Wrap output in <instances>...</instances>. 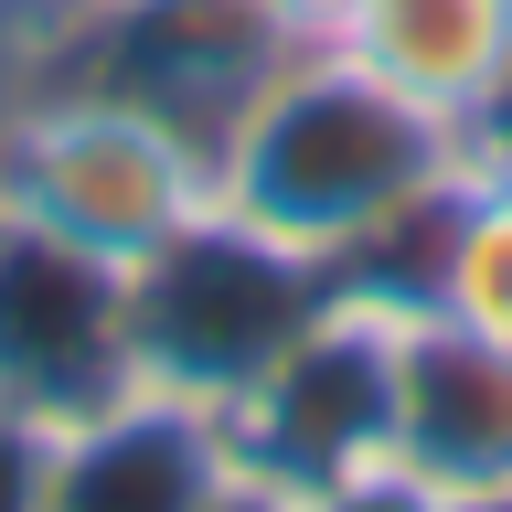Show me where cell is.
<instances>
[{"label":"cell","instance_id":"obj_1","mask_svg":"<svg viewBox=\"0 0 512 512\" xmlns=\"http://www.w3.org/2000/svg\"><path fill=\"white\" fill-rule=\"evenodd\" d=\"M459 160H470V139L448 118L395 96L342 43H299L267 75V96L224 128L214 192H224V214L256 224L267 246L352 278V267H395L416 246V224L438 214Z\"/></svg>","mask_w":512,"mask_h":512},{"label":"cell","instance_id":"obj_2","mask_svg":"<svg viewBox=\"0 0 512 512\" xmlns=\"http://www.w3.org/2000/svg\"><path fill=\"white\" fill-rule=\"evenodd\" d=\"M214 150L171 128L139 96L75 86V75H11L0 86V214L96 256V267H139L171 235L214 214Z\"/></svg>","mask_w":512,"mask_h":512},{"label":"cell","instance_id":"obj_3","mask_svg":"<svg viewBox=\"0 0 512 512\" xmlns=\"http://www.w3.org/2000/svg\"><path fill=\"white\" fill-rule=\"evenodd\" d=\"M331 299V267L267 246L256 224L214 214L171 235L160 256H139L118 278V320H128V374L150 395H192V406H235L267 363L288 352V331Z\"/></svg>","mask_w":512,"mask_h":512},{"label":"cell","instance_id":"obj_4","mask_svg":"<svg viewBox=\"0 0 512 512\" xmlns=\"http://www.w3.org/2000/svg\"><path fill=\"white\" fill-rule=\"evenodd\" d=\"M395 320H406V278L384 267L331 278V299L288 331V352L224 406L235 459L278 491H320L363 459H395Z\"/></svg>","mask_w":512,"mask_h":512},{"label":"cell","instance_id":"obj_5","mask_svg":"<svg viewBox=\"0 0 512 512\" xmlns=\"http://www.w3.org/2000/svg\"><path fill=\"white\" fill-rule=\"evenodd\" d=\"M288 54H299V32L267 0H107L22 75H75V86L139 96L171 128H192L203 150H224V128L267 96V75Z\"/></svg>","mask_w":512,"mask_h":512},{"label":"cell","instance_id":"obj_6","mask_svg":"<svg viewBox=\"0 0 512 512\" xmlns=\"http://www.w3.org/2000/svg\"><path fill=\"white\" fill-rule=\"evenodd\" d=\"M128 320H118V267L32 235L0 214V406L75 427V416L128 395Z\"/></svg>","mask_w":512,"mask_h":512},{"label":"cell","instance_id":"obj_7","mask_svg":"<svg viewBox=\"0 0 512 512\" xmlns=\"http://www.w3.org/2000/svg\"><path fill=\"white\" fill-rule=\"evenodd\" d=\"M395 459L438 502L512 491V352L406 288L395 320Z\"/></svg>","mask_w":512,"mask_h":512},{"label":"cell","instance_id":"obj_8","mask_svg":"<svg viewBox=\"0 0 512 512\" xmlns=\"http://www.w3.org/2000/svg\"><path fill=\"white\" fill-rule=\"evenodd\" d=\"M224 480H235V438H224V416L192 406V395H150V384H128L118 406L54 427L32 512H214Z\"/></svg>","mask_w":512,"mask_h":512},{"label":"cell","instance_id":"obj_9","mask_svg":"<svg viewBox=\"0 0 512 512\" xmlns=\"http://www.w3.org/2000/svg\"><path fill=\"white\" fill-rule=\"evenodd\" d=\"M342 54L470 139L512 75V0H363Z\"/></svg>","mask_w":512,"mask_h":512},{"label":"cell","instance_id":"obj_10","mask_svg":"<svg viewBox=\"0 0 512 512\" xmlns=\"http://www.w3.org/2000/svg\"><path fill=\"white\" fill-rule=\"evenodd\" d=\"M384 278H406L416 299H438L448 320L512 352V160H459V182L438 192V214Z\"/></svg>","mask_w":512,"mask_h":512},{"label":"cell","instance_id":"obj_11","mask_svg":"<svg viewBox=\"0 0 512 512\" xmlns=\"http://www.w3.org/2000/svg\"><path fill=\"white\" fill-rule=\"evenodd\" d=\"M299 512H448V502L406 470V459H363V470H342V480H320V491H299Z\"/></svg>","mask_w":512,"mask_h":512},{"label":"cell","instance_id":"obj_12","mask_svg":"<svg viewBox=\"0 0 512 512\" xmlns=\"http://www.w3.org/2000/svg\"><path fill=\"white\" fill-rule=\"evenodd\" d=\"M107 0H0V75H22V64H43L75 22H96Z\"/></svg>","mask_w":512,"mask_h":512},{"label":"cell","instance_id":"obj_13","mask_svg":"<svg viewBox=\"0 0 512 512\" xmlns=\"http://www.w3.org/2000/svg\"><path fill=\"white\" fill-rule=\"evenodd\" d=\"M43 448H54L43 416L0 406V512H32V491H43Z\"/></svg>","mask_w":512,"mask_h":512},{"label":"cell","instance_id":"obj_14","mask_svg":"<svg viewBox=\"0 0 512 512\" xmlns=\"http://www.w3.org/2000/svg\"><path fill=\"white\" fill-rule=\"evenodd\" d=\"M267 11H278V22L299 32V43H342V32H352V11H363V0H267Z\"/></svg>","mask_w":512,"mask_h":512},{"label":"cell","instance_id":"obj_15","mask_svg":"<svg viewBox=\"0 0 512 512\" xmlns=\"http://www.w3.org/2000/svg\"><path fill=\"white\" fill-rule=\"evenodd\" d=\"M214 512H299V491H278V480H256L246 459H235V480L214 491Z\"/></svg>","mask_w":512,"mask_h":512},{"label":"cell","instance_id":"obj_16","mask_svg":"<svg viewBox=\"0 0 512 512\" xmlns=\"http://www.w3.org/2000/svg\"><path fill=\"white\" fill-rule=\"evenodd\" d=\"M448 512H512V491H480V502H448Z\"/></svg>","mask_w":512,"mask_h":512}]
</instances>
